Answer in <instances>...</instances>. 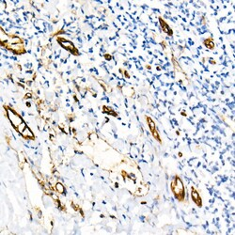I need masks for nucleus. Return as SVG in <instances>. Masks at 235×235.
Returning <instances> with one entry per match:
<instances>
[{
	"label": "nucleus",
	"mask_w": 235,
	"mask_h": 235,
	"mask_svg": "<svg viewBox=\"0 0 235 235\" xmlns=\"http://www.w3.org/2000/svg\"><path fill=\"white\" fill-rule=\"evenodd\" d=\"M147 120H148V124H149V129H150V131L152 132V131L155 130V123L153 122V120L150 118H147Z\"/></svg>",
	"instance_id": "423d86ee"
},
{
	"label": "nucleus",
	"mask_w": 235,
	"mask_h": 235,
	"mask_svg": "<svg viewBox=\"0 0 235 235\" xmlns=\"http://www.w3.org/2000/svg\"><path fill=\"white\" fill-rule=\"evenodd\" d=\"M191 196H192L193 200H194V201L196 202V203H197L198 206H201V199H200V197H199L198 193L196 190H195V189H193V190H192Z\"/></svg>",
	"instance_id": "20e7f679"
},
{
	"label": "nucleus",
	"mask_w": 235,
	"mask_h": 235,
	"mask_svg": "<svg viewBox=\"0 0 235 235\" xmlns=\"http://www.w3.org/2000/svg\"><path fill=\"white\" fill-rule=\"evenodd\" d=\"M26 123H25V122H22V123H21V124H20V125H19L18 127H17V128H16V129L18 130V132H19V133H21V134H22L23 132H24V131L26 130Z\"/></svg>",
	"instance_id": "0eeeda50"
},
{
	"label": "nucleus",
	"mask_w": 235,
	"mask_h": 235,
	"mask_svg": "<svg viewBox=\"0 0 235 235\" xmlns=\"http://www.w3.org/2000/svg\"><path fill=\"white\" fill-rule=\"evenodd\" d=\"M58 41H59L60 44L62 45L64 48H66L67 50L71 51V52H74V51L76 52L74 46H73V44L71 43V41H66V40H64V39H58Z\"/></svg>",
	"instance_id": "7ed1b4c3"
},
{
	"label": "nucleus",
	"mask_w": 235,
	"mask_h": 235,
	"mask_svg": "<svg viewBox=\"0 0 235 235\" xmlns=\"http://www.w3.org/2000/svg\"><path fill=\"white\" fill-rule=\"evenodd\" d=\"M8 117H9V119L11 120V122L12 123V125L16 128L22 122H24L22 118L19 116L17 113L11 110V109H8Z\"/></svg>",
	"instance_id": "f03ea898"
},
{
	"label": "nucleus",
	"mask_w": 235,
	"mask_h": 235,
	"mask_svg": "<svg viewBox=\"0 0 235 235\" xmlns=\"http://www.w3.org/2000/svg\"><path fill=\"white\" fill-rule=\"evenodd\" d=\"M56 189L57 190V192H59L61 194L64 192V186L62 185V183H57L56 184Z\"/></svg>",
	"instance_id": "6e6552de"
},
{
	"label": "nucleus",
	"mask_w": 235,
	"mask_h": 235,
	"mask_svg": "<svg viewBox=\"0 0 235 235\" xmlns=\"http://www.w3.org/2000/svg\"><path fill=\"white\" fill-rule=\"evenodd\" d=\"M151 133H152L153 136L155 137V139H157V140H159V141H160V137H159V134H158V133H157V131L154 130V131H152Z\"/></svg>",
	"instance_id": "9d476101"
},
{
	"label": "nucleus",
	"mask_w": 235,
	"mask_h": 235,
	"mask_svg": "<svg viewBox=\"0 0 235 235\" xmlns=\"http://www.w3.org/2000/svg\"><path fill=\"white\" fill-rule=\"evenodd\" d=\"M171 188L172 192L174 193L176 198L179 200H183L184 198V188H183V184L179 177H176L174 181L172 182Z\"/></svg>",
	"instance_id": "f257e3e1"
},
{
	"label": "nucleus",
	"mask_w": 235,
	"mask_h": 235,
	"mask_svg": "<svg viewBox=\"0 0 235 235\" xmlns=\"http://www.w3.org/2000/svg\"><path fill=\"white\" fill-rule=\"evenodd\" d=\"M160 22H161V26H162V27H163V29H164L165 32H167V33H168L169 35H171L172 32H171V30H170V28L168 27V25H167V24H166L162 19H160Z\"/></svg>",
	"instance_id": "39448f33"
},
{
	"label": "nucleus",
	"mask_w": 235,
	"mask_h": 235,
	"mask_svg": "<svg viewBox=\"0 0 235 235\" xmlns=\"http://www.w3.org/2000/svg\"><path fill=\"white\" fill-rule=\"evenodd\" d=\"M205 44L208 48H213V42L212 41V40H210V39L207 40V41H205Z\"/></svg>",
	"instance_id": "1a4fd4ad"
}]
</instances>
